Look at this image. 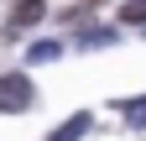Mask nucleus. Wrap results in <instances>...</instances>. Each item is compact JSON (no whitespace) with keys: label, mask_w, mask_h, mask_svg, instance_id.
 <instances>
[{"label":"nucleus","mask_w":146,"mask_h":141,"mask_svg":"<svg viewBox=\"0 0 146 141\" xmlns=\"http://www.w3.org/2000/svg\"><path fill=\"white\" fill-rule=\"evenodd\" d=\"M31 99H36L31 73H0V115H21L31 110Z\"/></svg>","instance_id":"1"},{"label":"nucleus","mask_w":146,"mask_h":141,"mask_svg":"<svg viewBox=\"0 0 146 141\" xmlns=\"http://www.w3.org/2000/svg\"><path fill=\"white\" fill-rule=\"evenodd\" d=\"M42 16H47V0H16L11 16H5V31H11V37H21V31H26V26H36Z\"/></svg>","instance_id":"2"},{"label":"nucleus","mask_w":146,"mask_h":141,"mask_svg":"<svg viewBox=\"0 0 146 141\" xmlns=\"http://www.w3.org/2000/svg\"><path fill=\"white\" fill-rule=\"evenodd\" d=\"M89 131H94V115H89V110H78V115H73V120H63V126L52 131L47 141H84Z\"/></svg>","instance_id":"3"},{"label":"nucleus","mask_w":146,"mask_h":141,"mask_svg":"<svg viewBox=\"0 0 146 141\" xmlns=\"http://www.w3.org/2000/svg\"><path fill=\"white\" fill-rule=\"evenodd\" d=\"M110 42H120L115 26H89L84 37H73V47H78V52H94V47H110Z\"/></svg>","instance_id":"4"},{"label":"nucleus","mask_w":146,"mask_h":141,"mask_svg":"<svg viewBox=\"0 0 146 141\" xmlns=\"http://www.w3.org/2000/svg\"><path fill=\"white\" fill-rule=\"evenodd\" d=\"M120 115H125V126H146V94H136V99H120Z\"/></svg>","instance_id":"5"},{"label":"nucleus","mask_w":146,"mask_h":141,"mask_svg":"<svg viewBox=\"0 0 146 141\" xmlns=\"http://www.w3.org/2000/svg\"><path fill=\"white\" fill-rule=\"evenodd\" d=\"M58 52H63L58 42H31V47H26V63H52Z\"/></svg>","instance_id":"6"},{"label":"nucleus","mask_w":146,"mask_h":141,"mask_svg":"<svg viewBox=\"0 0 146 141\" xmlns=\"http://www.w3.org/2000/svg\"><path fill=\"white\" fill-rule=\"evenodd\" d=\"M120 21H146V0H125V5H120Z\"/></svg>","instance_id":"7"}]
</instances>
